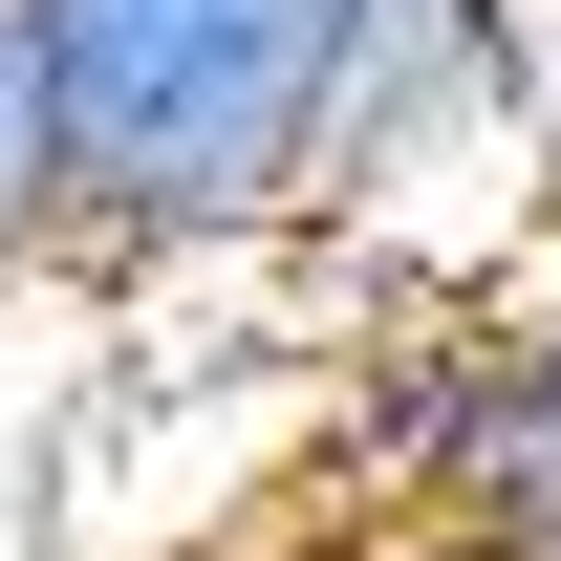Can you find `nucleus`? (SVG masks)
<instances>
[{
    "mask_svg": "<svg viewBox=\"0 0 561 561\" xmlns=\"http://www.w3.org/2000/svg\"><path fill=\"white\" fill-rule=\"evenodd\" d=\"M66 108V260H238L389 195L432 130L518 108V44L454 0H22Z\"/></svg>",
    "mask_w": 561,
    "mask_h": 561,
    "instance_id": "obj_1",
    "label": "nucleus"
},
{
    "mask_svg": "<svg viewBox=\"0 0 561 561\" xmlns=\"http://www.w3.org/2000/svg\"><path fill=\"white\" fill-rule=\"evenodd\" d=\"M476 411H496V324H411V346L367 367L346 518H454V476H476Z\"/></svg>",
    "mask_w": 561,
    "mask_h": 561,
    "instance_id": "obj_2",
    "label": "nucleus"
},
{
    "mask_svg": "<svg viewBox=\"0 0 561 561\" xmlns=\"http://www.w3.org/2000/svg\"><path fill=\"white\" fill-rule=\"evenodd\" d=\"M454 518H476V540H518V561H561V302H540V324H496V411H476Z\"/></svg>",
    "mask_w": 561,
    "mask_h": 561,
    "instance_id": "obj_3",
    "label": "nucleus"
},
{
    "mask_svg": "<svg viewBox=\"0 0 561 561\" xmlns=\"http://www.w3.org/2000/svg\"><path fill=\"white\" fill-rule=\"evenodd\" d=\"M66 260V108H44V22L0 0V280Z\"/></svg>",
    "mask_w": 561,
    "mask_h": 561,
    "instance_id": "obj_4",
    "label": "nucleus"
},
{
    "mask_svg": "<svg viewBox=\"0 0 561 561\" xmlns=\"http://www.w3.org/2000/svg\"><path fill=\"white\" fill-rule=\"evenodd\" d=\"M302 561H518V540H476V518H367V540H302Z\"/></svg>",
    "mask_w": 561,
    "mask_h": 561,
    "instance_id": "obj_5",
    "label": "nucleus"
},
{
    "mask_svg": "<svg viewBox=\"0 0 561 561\" xmlns=\"http://www.w3.org/2000/svg\"><path fill=\"white\" fill-rule=\"evenodd\" d=\"M454 22H476V44H518V22H540V0H454Z\"/></svg>",
    "mask_w": 561,
    "mask_h": 561,
    "instance_id": "obj_6",
    "label": "nucleus"
}]
</instances>
